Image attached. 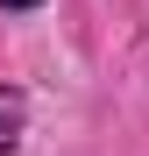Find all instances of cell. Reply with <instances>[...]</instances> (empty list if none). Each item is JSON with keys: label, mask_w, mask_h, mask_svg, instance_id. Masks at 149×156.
Segmentation results:
<instances>
[{"label": "cell", "mask_w": 149, "mask_h": 156, "mask_svg": "<svg viewBox=\"0 0 149 156\" xmlns=\"http://www.w3.org/2000/svg\"><path fill=\"white\" fill-rule=\"evenodd\" d=\"M0 7H43V0H0Z\"/></svg>", "instance_id": "obj_1"}]
</instances>
